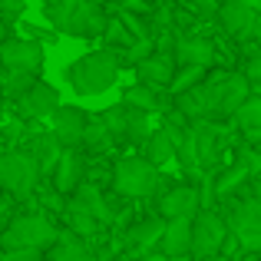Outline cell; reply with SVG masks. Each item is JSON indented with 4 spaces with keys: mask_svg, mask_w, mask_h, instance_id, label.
<instances>
[{
    "mask_svg": "<svg viewBox=\"0 0 261 261\" xmlns=\"http://www.w3.org/2000/svg\"><path fill=\"white\" fill-rule=\"evenodd\" d=\"M57 106H60V89L37 80V83L17 99V116L20 119H46Z\"/></svg>",
    "mask_w": 261,
    "mask_h": 261,
    "instance_id": "13",
    "label": "cell"
},
{
    "mask_svg": "<svg viewBox=\"0 0 261 261\" xmlns=\"http://www.w3.org/2000/svg\"><path fill=\"white\" fill-rule=\"evenodd\" d=\"M172 73H175V63L166 57V53H149L146 60L136 63V76H139V83L149 86V89H155V93L169 86Z\"/></svg>",
    "mask_w": 261,
    "mask_h": 261,
    "instance_id": "15",
    "label": "cell"
},
{
    "mask_svg": "<svg viewBox=\"0 0 261 261\" xmlns=\"http://www.w3.org/2000/svg\"><path fill=\"white\" fill-rule=\"evenodd\" d=\"M33 83H37V76H27V73H4V76H0V96L17 102Z\"/></svg>",
    "mask_w": 261,
    "mask_h": 261,
    "instance_id": "28",
    "label": "cell"
},
{
    "mask_svg": "<svg viewBox=\"0 0 261 261\" xmlns=\"http://www.w3.org/2000/svg\"><path fill=\"white\" fill-rule=\"evenodd\" d=\"M142 146H146V162L152 169H162V166H169V162H175V149H172V142H169V136L162 133V129L149 133V139L142 142Z\"/></svg>",
    "mask_w": 261,
    "mask_h": 261,
    "instance_id": "23",
    "label": "cell"
},
{
    "mask_svg": "<svg viewBox=\"0 0 261 261\" xmlns=\"http://www.w3.org/2000/svg\"><path fill=\"white\" fill-rule=\"evenodd\" d=\"M142 4H149V0H142Z\"/></svg>",
    "mask_w": 261,
    "mask_h": 261,
    "instance_id": "41",
    "label": "cell"
},
{
    "mask_svg": "<svg viewBox=\"0 0 261 261\" xmlns=\"http://www.w3.org/2000/svg\"><path fill=\"white\" fill-rule=\"evenodd\" d=\"M228 238L225 222L215 212H198L192 218V238H189V258L192 261H208L215 255H222V245Z\"/></svg>",
    "mask_w": 261,
    "mask_h": 261,
    "instance_id": "7",
    "label": "cell"
},
{
    "mask_svg": "<svg viewBox=\"0 0 261 261\" xmlns=\"http://www.w3.org/2000/svg\"><path fill=\"white\" fill-rule=\"evenodd\" d=\"M126 7H133V10H146V4H142V0H126Z\"/></svg>",
    "mask_w": 261,
    "mask_h": 261,
    "instance_id": "37",
    "label": "cell"
},
{
    "mask_svg": "<svg viewBox=\"0 0 261 261\" xmlns=\"http://www.w3.org/2000/svg\"><path fill=\"white\" fill-rule=\"evenodd\" d=\"M248 178H251V175H248V169H245L242 162H235V166H228L222 175H218L215 192H218V195H235V192L242 189V185L248 182Z\"/></svg>",
    "mask_w": 261,
    "mask_h": 261,
    "instance_id": "26",
    "label": "cell"
},
{
    "mask_svg": "<svg viewBox=\"0 0 261 261\" xmlns=\"http://www.w3.org/2000/svg\"><path fill=\"white\" fill-rule=\"evenodd\" d=\"M43 17L70 37H99L106 30V13L96 0H46Z\"/></svg>",
    "mask_w": 261,
    "mask_h": 261,
    "instance_id": "2",
    "label": "cell"
},
{
    "mask_svg": "<svg viewBox=\"0 0 261 261\" xmlns=\"http://www.w3.org/2000/svg\"><path fill=\"white\" fill-rule=\"evenodd\" d=\"M7 40H10V23L0 20V43H7Z\"/></svg>",
    "mask_w": 261,
    "mask_h": 261,
    "instance_id": "36",
    "label": "cell"
},
{
    "mask_svg": "<svg viewBox=\"0 0 261 261\" xmlns=\"http://www.w3.org/2000/svg\"><path fill=\"white\" fill-rule=\"evenodd\" d=\"M205 73H208V70H202V66H178V70L172 73V80H169V86H166V89H172L175 96H182L185 89H192V86L202 83Z\"/></svg>",
    "mask_w": 261,
    "mask_h": 261,
    "instance_id": "27",
    "label": "cell"
},
{
    "mask_svg": "<svg viewBox=\"0 0 261 261\" xmlns=\"http://www.w3.org/2000/svg\"><path fill=\"white\" fill-rule=\"evenodd\" d=\"M46 261H93V251L83 245V238L60 231V242L53 248H46Z\"/></svg>",
    "mask_w": 261,
    "mask_h": 261,
    "instance_id": "21",
    "label": "cell"
},
{
    "mask_svg": "<svg viewBox=\"0 0 261 261\" xmlns=\"http://www.w3.org/2000/svg\"><path fill=\"white\" fill-rule=\"evenodd\" d=\"M149 53H155V50H152V40L142 37L136 46H129V50H126V60H129V63H139V60H146Z\"/></svg>",
    "mask_w": 261,
    "mask_h": 261,
    "instance_id": "34",
    "label": "cell"
},
{
    "mask_svg": "<svg viewBox=\"0 0 261 261\" xmlns=\"http://www.w3.org/2000/svg\"><path fill=\"white\" fill-rule=\"evenodd\" d=\"M189 238H192V218H172V222L162 225L159 235V255L162 258H185L189 255Z\"/></svg>",
    "mask_w": 261,
    "mask_h": 261,
    "instance_id": "14",
    "label": "cell"
},
{
    "mask_svg": "<svg viewBox=\"0 0 261 261\" xmlns=\"http://www.w3.org/2000/svg\"><path fill=\"white\" fill-rule=\"evenodd\" d=\"M27 152L33 155V162H37V169H40V178H43V175H50L53 166H57V159H60L63 149L57 146V139H53L50 133H40L37 142H33V149H27Z\"/></svg>",
    "mask_w": 261,
    "mask_h": 261,
    "instance_id": "22",
    "label": "cell"
},
{
    "mask_svg": "<svg viewBox=\"0 0 261 261\" xmlns=\"http://www.w3.org/2000/svg\"><path fill=\"white\" fill-rule=\"evenodd\" d=\"M251 96V86L245 83L242 73H205V80L198 86L185 89L178 99V113L185 119H198V122H218L235 116V109L242 106L245 99Z\"/></svg>",
    "mask_w": 261,
    "mask_h": 261,
    "instance_id": "1",
    "label": "cell"
},
{
    "mask_svg": "<svg viewBox=\"0 0 261 261\" xmlns=\"http://www.w3.org/2000/svg\"><path fill=\"white\" fill-rule=\"evenodd\" d=\"M70 205H76V208L89 212V215H93L99 225H106L109 218H113V208H109V202L102 198V192L96 189L93 182H80L76 189H73V195H70Z\"/></svg>",
    "mask_w": 261,
    "mask_h": 261,
    "instance_id": "18",
    "label": "cell"
},
{
    "mask_svg": "<svg viewBox=\"0 0 261 261\" xmlns=\"http://www.w3.org/2000/svg\"><path fill=\"white\" fill-rule=\"evenodd\" d=\"M37 182H40V169L30 152L10 149V152L0 155V189L10 198H30L37 192Z\"/></svg>",
    "mask_w": 261,
    "mask_h": 261,
    "instance_id": "6",
    "label": "cell"
},
{
    "mask_svg": "<svg viewBox=\"0 0 261 261\" xmlns=\"http://www.w3.org/2000/svg\"><path fill=\"white\" fill-rule=\"evenodd\" d=\"M80 146H86V149H109L113 146V139H109V133L102 129V122L99 119H86V129H83V142Z\"/></svg>",
    "mask_w": 261,
    "mask_h": 261,
    "instance_id": "30",
    "label": "cell"
},
{
    "mask_svg": "<svg viewBox=\"0 0 261 261\" xmlns=\"http://www.w3.org/2000/svg\"><path fill=\"white\" fill-rule=\"evenodd\" d=\"M0 261H4V248H0Z\"/></svg>",
    "mask_w": 261,
    "mask_h": 261,
    "instance_id": "40",
    "label": "cell"
},
{
    "mask_svg": "<svg viewBox=\"0 0 261 261\" xmlns=\"http://www.w3.org/2000/svg\"><path fill=\"white\" fill-rule=\"evenodd\" d=\"M66 222H70V235L73 238H93L99 231V222H96L89 212L76 208V205H66Z\"/></svg>",
    "mask_w": 261,
    "mask_h": 261,
    "instance_id": "25",
    "label": "cell"
},
{
    "mask_svg": "<svg viewBox=\"0 0 261 261\" xmlns=\"http://www.w3.org/2000/svg\"><path fill=\"white\" fill-rule=\"evenodd\" d=\"M4 261H46V251H40V248H13V251H4Z\"/></svg>",
    "mask_w": 261,
    "mask_h": 261,
    "instance_id": "33",
    "label": "cell"
},
{
    "mask_svg": "<svg viewBox=\"0 0 261 261\" xmlns=\"http://www.w3.org/2000/svg\"><path fill=\"white\" fill-rule=\"evenodd\" d=\"M23 0H0V20H4V23H17L20 17H23Z\"/></svg>",
    "mask_w": 261,
    "mask_h": 261,
    "instance_id": "32",
    "label": "cell"
},
{
    "mask_svg": "<svg viewBox=\"0 0 261 261\" xmlns=\"http://www.w3.org/2000/svg\"><path fill=\"white\" fill-rule=\"evenodd\" d=\"M242 76H245V83H248V86H255L258 80H261V57H258V53H251V57H248V66H245Z\"/></svg>",
    "mask_w": 261,
    "mask_h": 261,
    "instance_id": "35",
    "label": "cell"
},
{
    "mask_svg": "<svg viewBox=\"0 0 261 261\" xmlns=\"http://www.w3.org/2000/svg\"><path fill=\"white\" fill-rule=\"evenodd\" d=\"M162 218L155 215V218H146V222H139V225H133L129 228V235H126V242H129V248L133 251H152L155 245H159V235H162Z\"/></svg>",
    "mask_w": 261,
    "mask_h": 261,
    "instance_id": "20",
    "label": "cell"
},
{
    "mask_svg": "<svg viewBox=\"0 0 261 261\" xmlns=\"http://www.w3.org/2000/svg\"><path fill=\"white\" fill-rule=\"evenodd\" d=\"M116 80H119V63H116V57L109 50H93L66 66V83L80 96L106 93Z\"/></svg>",
    "mask_w": 261,
    "mask_h": 261,
    "instance_id": "3",
    "label": "cell"
},
{
    "mask_svg": "<svg viewBox=\"0 0 261 261\" xmlns=\"http://www.w3.org/2000/svg\"><path fill=\"white\" fill-rule=\"evenodd\" d=\"M172 57L178 66H202V70H208L215 63V46L202 37H178Z\"/></svg>",
    "mask_w": 261,
    "mask_h": 261,
    "instance_id": "17",
    "label": "cell"
},
{
    "mask_svg": "<svg viewBox=\"0 0 261 261\" xmlns=\"http://www.w3.org/2000/svg\"><path fill=\"white\" fill-rule=\"evenodd\" d=\"M113 189L122 198H149L159 189V169H152L146 159L122 155L113 169Z\"/></svg>",
    "mask_w": 261,
    "mask_h": 261,
    "instance_id": "5",
    "label": "cell"
},
{
    "mask_svg": "<svg viewBox=\"0 0 261 261\" xmlns=\"http://www.w3.org/2000/svg\"><path fill=\"white\" fill-rule=\"evenodd\" d=\"M83 155L76 152V149H63L57 159V166H53V185H57L60 195H73V189H76L80 182H83Z\"/></svg>",
    "mask_w": 261,
    "mask_h": 261,
    "instance_id": "16",
    "label": "cell"
},
{
    "mask_svg": "<svg viewBox=\"0 0 261 261\" xmlns=\"http://www.w3.org/2000/svg\"><path fill=\"white\" fill-rule=\"evenodd\" d=\"M235 126L245 133L248 146H255V142L261 139V96L251 93L248 99H245L242 106L235 109Z\"/></svg>",
    "mask_w": 261,
    "mask_h": 261,
    "instance_id": "19",
    "label": "cell"
},
{
    "mask_svg": "<svg viewBox=\"0 0 261 261\" xmlns=\"http://www.w3.org/2000/svg\"><path fill=\"white\" fill-rule=\"evenodd\" d=\"M0 66H4V73L37 76L43 70V46L30 37H10L7 43H0Z\"/></svg>",
    "mask_w": 261,
    "mask_h": 261,
    "instance_id": "9",
    "label": "cell"
},
{
    "mask_svg": "<svg viewBox=\"0 0 261 261\" xmlns=\"http://www.w3.org/2000/svg\"><path fill=\"white\" fill-rule=\"evenodd\" d=\"M238 4H245V7H251V10H258V7H261V0H238Z\"/></svg>",
    "mask_w": 261,
    "mask_h": 261,
    "instance_id": "38",
    "label": "cell"
},
{
    "mask_svg": "<svg viewBox=\"0 0 261 261\" xmlns=\"http://www.w3.org/2000/svg\"><path fill=\"white\" fill-rule=\"evenodd\" d=\"M218 23H222V30L228 33V37H235V40L258 37V10L238 4V0H225V4L218 7Z\"/></svg>",
    "mask_w": 261,
    "mask_h": 261,
    "instance_id": "12",
    "label": "cell"
},
{
    "mask_svg": "<svg viewBox=\"0 0 261 261\" xmlns=\"http://www.w3.org/2000/svg\"><path fill=\"white\" fill-rule=\"evenodd\" d=\"M202 208V195H198L195 185H172L166 195L159 198V218L162 222H172V218H195Z\"/></svg>",
    "mask_w": 261,
    "mask_h": 261,
    "instance_id": "11",
    "label": "cell"
},
{
    "mask_svg": "<svg viewBox=\"0 0 261 261\" xmlns=\"http://www.w3.org/2000/svg\"><path fill=\"white\" fill-rule=\"evenodd\" d=\"M212 4H225V0H212Z\"/></svg>",
    "mask_w": 261,
    "mask_h": 261,
    "instance_id": "39",
    "label": "cell"
},
{
    "mask_svg": "<svg viewBox=\"0 0 261 261\" xmlns=\"http://www.w3.org/2000/svg\"><path fill=\"white\" fill-rule=\"evenodd\" d=\"M86 119H89V116L80 106H63V102H60V106L50 113V126H53L50 136L57 139V146L60 149H80Z\"/></svg>",
    "mask_w": 261,
    "mask_h": 261,
    "instance_id": "10",
    "label": "cell"
},
{
    "mask_svg": "<svg viewBox=\"0 0 261 261\" xmlns=\"http://www.w3.org/2000/svg\"><path fill=\"white\" fill-rule=\"evenodd\" d=\"M122 113H126V139L129 142H146L149 139V113H139V109H129L122 106Z\"/></svg>",
    "mask_w": 261,
    "mask_h": 261,
    "instance_id": "29",
    "label": "cell"
},
{
    "mask_svg": "<svg viewBox=\"0 0 261 261\" xmlns=\"http://www.w3.org/2000/svg\"><path fill=\"white\" fill-rule=\"evenodd\" d=\"M99 122H102V129L109 133V139H126V113H122V106H109L106 113L99 116Z\"/></svg>",
    "mask_w": 261,
    "mask_h": 261,
    "instance_id": "31",
    "label": "cell"
},
{
    "mask_svg": "<svg viewBox=\"0 0 261 261\" xmlns=\"http://www.w3.org/2000/svg\"><path fill=\"white\" fill-rule=\"evenodd\" d=\"M122 106L139 109V113H152V109H159V93L149 89V86H142V83H136V86H129L126 93H122Z\"/></svg>",
    "mask_w": 261,
    "mask_h": 261,
    "instance_id": "24",
    "label": "cell"
},
{
    "mask_svg": "<svg viewBox=\"0 0 261 261\" xmlns=\"http://www.w3.org/2000/svg\"><path fill=\"white\" fill-rule=\"evenodd\" d=\"M228 225H231V238L238 242V248H242V251L255 255V251L261 248V202H258L255 195L235 202Z\"/></svg>",
    "mask_w": 261,
    "mask_h": 261,
    "instance_id": "8",
    "label": "cell"
},
{
    "mask_svg": "<svg viewBox=\"0 0 261 261\" xmlns=\"http://www.w3.org/2000/svg\"><path fill=\"white\" fill-rule=\"evenodd\" d=\"M60 242V228L43 215H13L7 222V228L0 231V248L13 251V248H53Z\"/></svg>",
    "mask_w": 261,
    "mask_h": 261,
    "instance_id": "4",
    "label": "cell"
}]
</instances>
